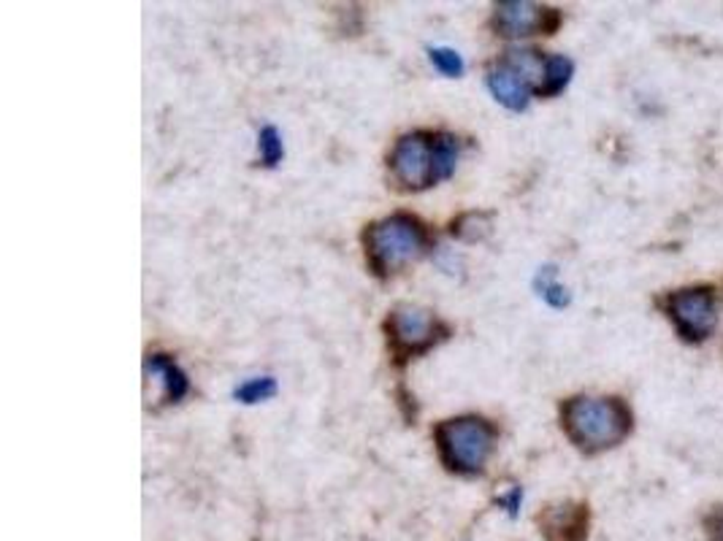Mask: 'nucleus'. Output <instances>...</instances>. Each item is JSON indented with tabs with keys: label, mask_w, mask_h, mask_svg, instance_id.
Here are the masks:
<instances>
[{
	"label": "nucleus",
	"mask_w": 723,
	"mask_h": 541,
	"mask_svg": "<svg viewBox=\"0 0 723 541\" xmlns=\"http://www.w3.org/2000/svg\"><path fill=\"white\" fill-rule=\"evenodd\" d=\"M567 436L580 450L599 452L621 444L632 431V414L618 399H580L567 401L561 412Z\"/></svg>",
	"instance_id": "obj_1"
},
{
	"label": "nucleus",
	"mask_w": 723,
	"mask_h": 541,
	"mask_svg": "<svg viewBox=\"0 0 723 541\" xmlns=\"http://www.w3.org/2000/svg\"><path fill=\"white\" fill-rule=\"evenodd\" d=\"M369 266L377 276H391L407 263L418 260L429 247V230L412 214H391L363 233Z\"/></svg>",
	"instance_id": "obj_2"
},
{
	"label": "nucleus",
	"mask_w": 723,
	"mask_h": 541,
	"mask_svg": "<svg viewBox=\"0 0 723 541\" xmlns=\"http://www.w3.org/2000/svg\"><path fill=\"white\" fill-rule=\"evenodd\" d=\"M439 458L456 474H480L486 469L490 452L496 444V427L488 420L475 417H456L444 420L433 431Z\"/></svg>",
	"instance_id": "obj_3"
},
{
	"label": "nucleus",
	"mask_w": 723,
	"mask_h": 541,
	"mask_svg": "<svg viewBox=\"0 0 723 541\" xmlns=\"http://www.w3.org/2000/svg\"><path fill=\"white\" fill-rule=\"evenodd\" d=\"M391 174L404 190H426L439 181V134H407L391 153Z\"/></svg>",
	"instance_id": "obj_4"
},
{
	"label": "nucleus",
	"mask_w": 723,
	"mask_h": 541,
	"mask_svg": "<svg viewBox=\"0 0 723 541\" xmlns=\"http://www.w3.org/2000/svg\"><path fill=\"white\" fill-rule=\"evenodd\" d=\"M448 333V325L439 323L429 309H420V306H395L391 317H388V344H391V352L399 366L410 361V357L420 355V352L431 350Z\"/></svg>",
	"instance_id": "obj_5"
},
{
	"label": "nucleus",
	"mask_w": 723,
	"mask_h": 541,
	"mask_svg": "<svg viewBox=\"0 0 723 541\" xmlns=\"http://www.w3.org/2000/svg\"><path fill=\"white\" fill-rule=\"evenodd\" d=\"M558 14L556 11L543 9L537 3H528V0H505V3L496 6L494 11V28L496 33L505 36V39H520V36H534V33H548V30L556 28Z\"/></svg>",
	"instance_id": "obj_6"
},
{
	"label": "nucleus",
	"mask_w": 723,
	"mask_h": 541,
	"mask_svg": "<svg viewBox=\"0 0 723 541\" xmlns=\"http://www.w3.org/2000/svg\"><path fill=\"white\" fill-rule=\"evenodd\" d=\"M670 314L685 338L700 342L715 328V298L710 291H681L670 298Z\"/></svg>",
	"instance_id": "obj_7"
},
{
	"label": "nucleus",
	"mask_w": 723,
	"mask_h": 541,
	"mask_svg": "<svg viewBox=\"0 0 723 541\" xmlns=\"http://www.w3.org/2000/svg\"><path fill=\"white\" fill-rule=\"evenodd\" d=\"M548 541H586L588 509L583 503H558L539 518Z\"/></svg>",
	"instance_id": "obj_8"
},
{
	"label": "nucleus",
	"mask_w": 723,
	"mask_h": 541,
	"mask_svg": "<svg viewBox=\"0 0 723 541\" xmlns=\"http://www.w3.org/2000/svg\"><path fill=\"white\" fill-rule=\"evenodd\" d=\"M488 87L490 92H494V98L512 111H524L528 106V98H531L534 92V87L528 85V81L520 77L512 66H507L505 60H501L496 68H490Z\"/></svg>",
	"instance_id": "obj_9"
},
{
	"label": "nucleus",
	"mask_w": 723,
	"mask_h": 541,
	"mask_svg": "<svg viewBox=\"0 0 723 541\" xmlns=\"http://www.w3.org/2000/svg\"><path fill=\"white\" fill-rule=\"evenodd\" d=\"M144 371H147V380L155 382L157 390H160V399L166 404H176L187 395V376L182 374V368L168 355L147 357Z\"/></svg>",
	"instance_id": "obj_10"
},
{
	"label": "nucleus",
	"mask_w": 723,
	"mask_h": 541,
	"mask_svg": "<svg viewBox=\"0 0 723 541\" xmlns=\"http://www.w3.org/2000/svg\"><path fill=\"white\" fill-rule=\"evenodd\" d=\"M569 79L571 60L564 58V55H553V58H548V66H545V81L539 87V96H558L569 85Z\"/></svg>",
	"instance_id": "obj_11"
},
{
	"label": "nucleus",
	"mask_w": 723,
	"mask_h": 541,
	"mask_svg": "<svg viewBox=\"0 0 723 541\" xmlns=\"http://www.w3.org/2000/svg\"><path fill=\"white\" fill-rule=\"evenodd\" d=\"M537 291L545 301H548L550 306H556V309H564V306H567L571 301L567 287L558 285V282H556V268H543V270H539Z\"/></svg>",
	"instance_id": "obj_12"
},
{
	"label": "nucleus",
	"mask_w": 723,
	"mask_h": 541,
	"mask_svg": "<svg viewBox=\"0 0 723 541\" xmlns=\"http://www.w3.org/2000/svg\"><path fill=\"white\" fill-rule=\"evenodd\" d=\"M276 393V385L272 376H255V380H247L244 385L236 387V401L242 404H257V401L272 399Z\"/></svg>",
	"instance_id": "obj_13"
},
{
	"label": "nucleus",
	"mask_w": 723,
	"mask_h": 541,
	"mask_svg": "<svg viewBox=\"0 0 723 541\" xmlns=\"http://www.w3.org/2000/svg\"><path fill=\"white\" fill-rule=\"evenodd\" d=\"M488 230V217L486 214H463L452 223V236L463 238V242H477L482 238V233Z\"/></svg>",
	"instance_id": "obj_14"
},
{
	"label": "nucleus",
	"mask_w": 723,
	"mask_h": 541,
	"mask_svg": "<svg viewBox=\"0 0 723 541\" xmlns=\"http://www.w3.org/2000/svg\"><path fill=\"white\" fill-rule=\"evenodd\" d=\"M257 141H261V160L263 166H276V163L282 160V155H285V147H282V138L276 134V128H263L261 136H257Z\"/></svg>",
	"instance_id": "obj_15"
},
{
	"label": "nucleus",
	"mask_w": 723,
	"mask_h": 541,
	"mask_svg": "<svg viewBox=\"0 0 723 541\" xmlns=\"http://www.w3.org/2000/svg\"><path fill=\"white\" fill-rule=\"evenodd\" d=\"M431 62L444 73V77H461L463 73V60L461 55L452 52V49H431Z\"/></svg>",
	"instance_id": "obj_16"
},
{
	"label": "nucleus",
	"mask_w": 723,
	"mask_h": 541,
	"mask_svg": "<svg viewBox=\"0 0 723 541\" xmlns=\"http://www.w3.org/2000/svg\"><path fill=\"white\" fill-rule=\"evenodd\" d=\"M520 501H524V490L512 488L507 495H501L499 506H505L509 512V518H515V514H518V509H520Z\"/></svg>",
	"instance_id": "obj_17"
}]
</instances>
